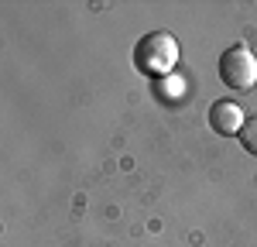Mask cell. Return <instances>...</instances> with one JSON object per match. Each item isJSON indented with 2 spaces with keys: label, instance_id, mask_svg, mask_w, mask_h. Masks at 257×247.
Masks as SVG:
<instances>
[{
  "label": "cell",
  "instance_id": "cell-1",
  "mask_svg": "<svg viewBox=\"0 0 257 247\" xmlns=\"http://www.w3.org/2000/svg\"><path fill=\"white\" fill-rule=\"evenodd\" d=\"M134 65L144 76H155V79L175 76V65H178L175 35L172 31H148V35H141V41L134 45Z\"/></svg>",
  "mask_w": 257,
  "mask_h": 247
},
{
  "label": "cell",
  "instance_id": "cell-2",
  "mask_svg": "<svg viewBox=\"0 0 257 247\" xmlns=\"http://www.w3.org/2000/svg\"><path fill=\"white\" fill-rule=\"evenodd\" d=\"M219 79L226 82L230 89L247 93L254 89L257 82V55L247 45H230L223 55H219Z\"/></svg>",
  "mask_w": 257,
  "mask_h": 247
},
{
  "label": "cell",
  "instance_id": "cell-3",
  "mask_svg": "<svg viewBox=\"0 0 257 247\" xmlns=\"http://www.w3.org/2000/svg\"><path fill=\"white\" fill-rule=\"evenodd\" d=\"M243 124H247V117H243V110H240L233 100H216L209 106V127H213L216 134H223V138L240 134Z\"/></svg>",
  "mask_w": 257,
  "mask_h": 247
},
{
  "label": "cell",
  "instance_id": "cell-4",
  "mask_svg": "<svg viewBox=\"0 0 257 247\" xmlns=\"http://www.w3.org/2000/svg\"><path fill=\"white\" fill-rule=\"evenodd\" d=\"M237 138H240V144H243V151H250L257 158V117H250V120L243 124V131H240Z\"/></svg>",
  "mask_w": 257,
  "mask_h": 247
}]
</instances>
